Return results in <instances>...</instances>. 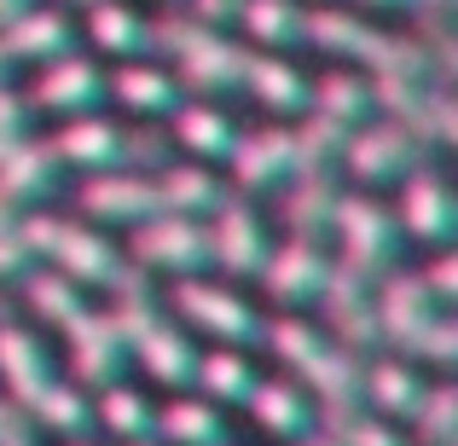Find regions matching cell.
Returning <instances> with one entry per match:
<instances>
[{
  "label": "cell",
  "instance_id": "obj_1",
  "mask_svg": "<svg viewBox=\"0 0 458 446\" xmlns=\"http://www.w3.org/2000/svg\"><path fill=\"white\" fill-rule=\"evenodd\" d=\"M18 226H23V238H30L35 261L70 273L81 290H111V284H123V273L134 267L99 226L76 221V215H23L18 209Z\"/></svg>",
  "mask_w": 458,
  "mask_h": 446
},
{
  "label": "cell",
  "instance_id": "obj_2",
  "mask_svg": "<svg viewBox=\"0 0 458 446\" xmlns=\"http://www.w3.org/2000/svg\"><path fill=\"white\" fill-rule=\"evenodd\" d=\"M325 232L336 238V261H348V267L366 273V279H377V273L401 267L406 238H401V226H394V209H389L383 198H371L366 186L336 191Z\"/></svg>",
  "mask_w": 458,
  "mask_h": 446
},
{
  "label": "cell",
  "instance_id": "obj_3",
  "mask_svg": "<svg viewBox=\"0 0 458 446\" xmlns=\"http://www.w3.org/2000/svg\"><path fill=\"white\" fill-rule=\"evenodd\" d=\"M157 53L174 58V81L180 88H191L198 99H215V93L238 88V70H244V46L226 41L215 23H203L198 12L191 18H174L157 29Z\"/></svg>",
  "mask_w": 458,
  "mask_h": 446
},
{
  "label": "cell",
  "instance_id": "obj_4",
  "mask_svg": "<svg viewBox=\"0 0 458 446\" xmlns=\"http://www.w3.org/2000/svg\"><path fill=\"white\" fill-rule=\"evenodd\" d=\"M168 313H174L191 336L233 342V348L261 342V324H267V319H261V307L238 290V284H215V279H198V273L174 279V290H168Z\"/></svg>",
  "mask_w": 458,
  "mask_h": 446
},
{
  "label": "cell",
  "instance_id": "obj_5",
  "mask_svg": "<svg viewBox=\"0 0 458 446\" xmlns=\"http://www.w3.org/2000/svg\"><path fill=\"white\" fill-rule=\"evenodd\" d=\"M418 151H424V139H418L406 122H394V116H377V122H371V116H366V122L348 128L336 168H343L354 186L377 191V186H394V180L418 163Z\"/></svg>",
  "mask_w": 458,
  "mask_h": 446
},
{
  "label": "cell",
  "instance_id": "obj_6",
  "mask_svg": "<svg viewBox=\"0 0 458 446\" xmlns=\"http://www.w3.org/2000/svg\"><path fill=\"white\" fill-rule=\"evenodd\" d=\"M203 232H209V267H221L226 279H256L261 256H267V244H273L261 203L244 198V191H233V186L203 215Z\"/></svg>",
  "mask_w": 458,
  "mask_h": 446
},
{
  "label": "cell",
  "instance_id": "obj_7",
  "mask_svg": "<svg viewBox=\"0 0 458 446\" xmlns=\"http://www.w3.org/2000/svg\"><path fill=\"white\" fill-rule=\"evenodd\" d=\"M128 261L140 273H168V279H186V273L209 267V232L203 221L174 209H157L146 221H134V244H128Z\"/></svg>",
  "mask_w": 458,
  "mask_h": 446
},
{
  "label": "cell",
  "instance_id": "obj_8",
  "mask_svg": "<svg viewBox=\"0 0 458 446\" xmlns=\"http://www.w3.org/2000/svg\"><path fill=\"white\" fill-rule=\"evenodd\" d=\"M30 111L35 116H81V111H99L105 105V64L99 53L88 46H70V53L47 58L41 70L30 76Z\"/></svg>",
  "mask_w": 458,
  "mask_h": 446
},
{
  "label": "cell",
  "instance_id": "obj_9",
  "mask_svg": "<svg viewBox=\"0 0 458 446\" xmlns=\"http://www.w3.org/2000/svg\"><path fill=\"white\" fill-rule=\"evenodd\" d=\"M58 336H64V377L70 383L99 389V383L128 377V336L105 307H81L70 324H58Z\"/></svg>",
  "mask_w": 458,
  "mask_h": 446
},
{
  "label": "cell",
  "instance_id": "obj_10",
  "mask_svg": "<svg viewBox=\"0 0 458 446\" xmlns=\"http://www.w3.org/2000/svg\"><path fill=\"white\" fill-rule=\"evenodd\" d=\"M325 273H331V256H325L319 238L313 232H284L279 244H267L256 279H261V290H267L273 307H313Z\"/></svg>",
  "mask_w": 458,
  "mask_h": 446
},
{
  "label": "cell",
  "instance_id": "obj_11",
  "mask_svg": "<svg viewBox=\"0 0 458 446\" xmlns=\"http://www.w3.org/2000/svg\"><path fill=\"white\" fill-rule=\"evenodd\" d=\"M191 366H198V336L174 313H157L128 336V371H140L157 389H191Z\"/></svg>",
  "mask_w": 458,
  "mask_h": 446
},
{
  "label": "cell",
  "instance_id": "obj_12",
  "mask_svg": "<svg viewBox=\"0 0 458 446\" xmlns=\"http://www.w3.org/2000/svg\"><path fill=\"white\" fill-rule=\"evenodd\" d=\"M377 296H371V324H377V342L389 348H412L418 336H424V324L441 313V301L424 290V279H418V267H389L377 273Z\"/></svg>",
  "mask_w": 458,
  "mask_h": 446
},
{
  "label": "cell",
  "instance_id": "obj_13",
  "mask_svg": "<svg viewBox=\"0 0 458 446\" xmlns=\"http://www.w3.org/2000/svg\"><path fill=\"white\" fill-rule=\"evenodd\" d=\"M401 203H389L394 209V226H401V238H412V244H424V249H436V244H453V186H447V174L441 168H424V163H412L401 180Z\"/></svg>",
  "mask_w": 458,
  "mask_h": 446
},
{
  "label": "cell",
  "instance_id": "obj_14",
  "mask_svg": "<svg viewBox=\"0 0 458 446\" xmlns=\"http://www.w3.org/2000/svg\"><path fill=\"white\" fill-rule=\"evenodd\" d=\"M47 146H53L58 168L93 174V168H123L128 151H134V134H128L116 116H105V105H99V111H81V116H58Z\"/></svg>",
  "mask_w": 458,
  "mask_h": 446
},
{
  "label": "cell",
  "instance_id": "obj_15",
  "mask_svg": "<svg viewBox=\"0 0 458 446\" xmlns=\"http://www.w3.org/2000/svg\"><path fill=\"white\" fill-rule=\"evenodd\" d=\"M76 209H81V221H93V226H134V221H146V215H157L163 203H157V180L134 174V168L123 163V168H93L76 191Z\"/></svg>",
  "mask_w": 458,
  "mask_h": 446
},
{
  "label": "cell",
  "instance_id": "obj_16",
  "mask_svg": "<svg viewBox=\"0 0 458 446\" xmlns=\"http://www.w3.org/2000/svg\"><path fill=\"white\" fill-rule=\"evenodd\" d=\"M226 186L261 198V191H279L291 180V122H267V128H238L233 151H226Z\"/></svg>",
  "mask_w": 458,
  "mask_h": 446
},
{
  "label": "cell",
  "instance_id": "obj_17",
  "mask_svg": "<svg viewBox=\"0 0 458 446\" xmlns=\"http://www.w3.org/2000/svg\"><path fill=\"white\" fill-rule=\"evenodd\" d=\"M238 412L279 446H296V441H308L313 429H319V406H313V394L291 377V371H284V377H256V389L244 394Z\"/></svg>",
  "mask_w": 458,
  "mask_h": 446
},
{
  "label": "cell",
  "instance_id": "obj_18",
  "mask_svg": "<svg viewBox=\"0 0 458 446\" xmlns=\"http://www.w3.org/2000/svg\"><path fill=\"white\" fill-rule=\"evenodd\" d=\"M186 99V88L174 81V70L157 53L146 58H116V70H105V105H116L134 122H151V116H168Z\"/></svg>",
  "mask_w": 458,
  "mask_h": 446
},
{
  "label": "cell",
  "instance_id": "obj_19",
  "mask_svg": "<svg viewBox=\"0 0 458 446\" xmlns=\"http://www.w3.org/2000/svg\"><path fill=\"white\" fill-rule=\"evenodd\" d=\"M81 46L99 58H146L157 53V23L134 0H81Z\"/></svg>",
  "mask_w": 458,
  "mask_h": 446
},
{
  "label": "cell",
  "instance_id": "obj_20",
  "mask_svg": "<svg viewBox=\"0 0 458 446\" xmlns=\"http://www.w3.org/2000/svg\"><path fill=\"white\" fill-rule=\"evenodd\" d=\"M424 389H429L424 366L412 354H401V348H389L377 359H360V406H371L389 424H406L418 412V400H424Z\"/></svg>",
  "mask_w": 458,
  "mask_h": 446
},
{
  "label": "cell",
  "instance_id": "obj_21",
  "mask_svg": "<svg viewBox=\"0 0 458 446\" xmlns=\"http://www.w3.org/2000/svg\"><path fill=\"white\" fill-rule=\"evenodd\" d=\"M0 46L12 53V64H47V58L81 46V29L70 18V6H23L12 23H0Z\"/></svg>",
  "mask_w": 458,
  "mask_h": 446
},
{
  "label": "cell",
  "instance_id": "obj_22",
  "mask_svg": "<svg viewBox=\"0 0 458 446\" xmlns=\"http://www.w3.org/2000/svg\"><path fill=\"white\" fill-rule=\"evenodd\" d=\"M238 93H250L273 116H302L308 111V70H296L284 53H267V46H244Z\"/></svg>",
  "mask_w": 458,
  "mask_h": 446
},
{
  "label": "cell",
  "instance_id": "obj_23",
  "mask_svg": "<svg viewBox=\"0 0 458 446\" xmlns=\"http://www.w3.org/2000/svg\"><path fill=\"white\" fill-rule=\"evenodd\" d=\"M93 394V429L111 441H134V435H157V394L134 377L99 383Z\"/></svg>",
  "mask_w": 458,
  "mask_h": 446
},
{
  "label": "cell",
  "instance_id": "obj_24",
  "mask_svg": "<svg viewBox=\"0 0 458 446\" xmlns=\"http://www.w3.org/2000/svg\"><path fill=\"white\" fill-rule=\"evenodd\" d=\"M53 354L41 348V336L30 324H0V389L30 412V400L53 383Z\"/></svg>",
  "mask_w": 458,
  "mask_h": 446
},
{
  "label": "cell",
  "instance_id": "obj_25",
  "mask_svg": "<svg viewBox=\"0 0 458 446\" xmlns=\"http://www.w3.org/2000/svg\"><path fill=\"white\" fill-rule=\"evenodd\" d=\"M157 435L168 446H215L226 441V406H215L198 389H174L168 400H157Z\"/></svg>",
  "mask_w": 458,
  "mask_h": 446
},
{
  "label": "cell",
  "instance_id": "obj_26",
  "mask_svg": "<svg viewBox=\"0 0 458 446\" xmlns=\"http://www.w3.org/2000/svg\"><path fill=\"white\" fill-rule=\"evenodd\" d=\"M168 128H174L180 151L198 156V163H215V168L226 163V151H233V139H238V122L215 99H191V105L180 99L174 111H168Z\"/></svg>",
  "mask_w": 458,
  "mask_h": 446
},
{
  "label": "cell",
  "instance_id": "obj_27",
  "mask_svg": "<svg viewBox=\"0 0 458 446\" xmlns=\"http://www.w3.org/2000/svg\"><path fill=\"white\" fill-rule=\"evenodd\" d=\"M151 180H157V203H163V209H174V215H191V221H203V215L226 198L221 168H215V163H198V156L163 163Z\"/></svg>",
  "mask_w": 458,
  "mask_h": 446
},
{
  "label": "cell",
  "instance_id": "obj_28",
  "mask_svg": "<svg viewBox=\"0 0 458 446\" xmlns=\"http://www.w3.org/2000/svg\"><path fill=\"white\" fill-rule=\"evenodd\" d=\"M58 186V156L47 139H23V146L0 151V203L6 209H30V203H41L47 191Z\"/></svg>",
  "mask_w": 458,
  "mask_h": 446
},
{
  "label": "cell",
  "instance_id": "obj_29",
  "mask_svg": "<svg viewBox=\"0 0 458 446\" xmlns=\"http://www.w3.org/2000/svg\"><path fill=\"white\" fill-rule=\"evenodd\" d=\"M256 377H261V371L250 366V354H244V348H233V342L198 348V366H191V389L209 394V400L226 406V412L244 406V394L256 389Z\"/></svg>",
  "mask_w": 458,
  "mask_h": 446
},
{
  "label": "cell",
  "instance_id": "obj_30",
  "mask_svg": "<svg viewBox=\"0 0 458 446\" xmlns=\"http://www.w3.org/2000/svg\"><path fill=\"white\" fill-rule=\"evenodd\" d=\"M18 284H23V307H30L41 324H53V331H58V324H70L81 307H88V290H81L70 273L47 267V261H35V267L23 273Z\"/></svg>",
  "mask_w": 458,
  "mask_h": 446
},
{
  "label": "cell",
  "instance_id": "obj_31",
  "mask_svg": "<svg viewBox=\"0 0 458 446\" xmlns=\"http://www.w3.org/2000/svg\"><path fill=\"white\" fill-rule=\"evenodd\" d=\"M30 424L35 429H47V435H88L93 429V400H88V389L81 383H70V377H53L41 394L30 400Z\"/></svg>",
  "mask_w": 458,
  "mask_h": 446
},
{
  "label": "cell",
  "instance_id": "obj_32",
  "mask_svg": "<svg viewBox=\"0 0 458 446\" xmlns=\"http://www.w3.org/2000/svg\"><path fill=\"white\" fill-rule=\"evenodd\" d=\"M233 18L244 23V35L256 46H267V53L296 46V41H302V29H308V12L296 6V0H238Z\"/></svg>",
  "mask_w": 458,
  "mask_h": 446
},
{
  "label": "cell",
  "instance_id": "obj_33",
  "mask_svg": "<svg viewBox=\"0 0 458 446\" xmlns=\"http://www.w3.org/2000/svg\"><path fill=\"white\" fill-rule=\"evenodd\" d=\"M308 111L331 116V122L354 128L371 116V81L360 70H325L319 81H308Z\"/></svg>",
  "mask_w": 458,
  "mask_h": 446
},
{
  "label": "cell",
  "instance_id": "obj_34",
  "mask_svg": "<svg viewBox=\"0 0 458 446\" xmlns=\"http://www.w3.org/2000/svg\"><path fill=\"white\" fill-rule=\"evenodd\" d=\"M331 203H336V180L331 174H291L284 180V198H279V215L291 232H325L331 221Z\"/></svg>",
  "mask_w": 458,
  "mask_h": 446
},
{
  "label": "cell",
  "instance_id": "obj_35",
  "mask_svg": "<svg viewBox=\"0 0 458 446\" xmlns=\"http://www.w3.org/2000/svg\"><path fill=\"white\" fill-rule=\"evenodd\" d=\"M319 424H331V441H336V446H412L401 424L377 417L371 406H360V400L348 406V412H331V417H319Z\"/></svg>",
  "mask_w": 458,
  "mask_h": 446
},
{
  "label": "cell",
  "instance_id": "obj_36",
  "mask_svg": "<svg viewBox=\"0 0 458 446\" xmlns=\"http://www.w3.org/2000/svg\"><path fill=\"white\" fill-rule=\"evenodd\" d=\"M406 424H412V446H453V383L447 377L429 383Z\"/></svg>",
  "mask_w": 458,
  "mask_h": 446
},
{
  "label": "cell",
  "instance_id": "obj_37",
  "mask_svg": "<svg viewBox=\"0 0 458 446\" xmlns=\"http://www.w3.org/2000/svg\"><path fill=\"white\" fill-rule=\"evenodd\" d=\"M30 267H35V249L23 238L18 215H0V284H18Z\"/></svg>",
  "mask_w": 458,
  "mask_h": 446
},
{
  "label": "cell",
  "instance_id": "obj_38",
  "mask_svg": "<svg viewBox=\"0 0 458 446\" xmlns=\"http://www.w3.org/2000/svg\"><path fill=\"white\" fill-rule=\"evenodd\" d=\"M35 122H41V116L30 111V99H23L18 88H6V81H0V151L23 146V139L35 134Z\"/></svg>",
  "mask_w": 458,
  "mask_h": 446
},
{
  "label": "cell",
  "instance_id": "obj_39",
  "mask_svg": "<svg viewBox=\"0 0 458 446\" xmlns=\"http://www.w3.org/2000/svg\"><path fill=\"white\" fill-rule=\"evenodd\" d=\"M30 412H23V406L18 400H12V394L6 389H0V446H6V441H18V435H30Z\"/></svg>",
  "mask_w": 458,
  "mask_h": 446
},
{
  "label": "cell",
  "instance_id": "obj_40",
  "mask_svg": "<svg viewBox=\"0 0 458 446\" xmlns=\"http://www.w3.org/2000/svg\"><path fill=\"white\" fill-rule=\"evenodd\" d=\"M191 12H198L203 23H221L226 12H238V0H191Z\"/></svg>",
  "mask_w": 458,
  "mask_h": 446
},
{
  "label": "cell",
  "instance_id": "obj_41",
  "mask_svg": "<svg viewBox=\"0 0 458 446\" xmlns=\"http://www.w3.org/2000/svg\"><path fill=\"white\" fill-rule=\"evenodd\" d=\"M23 6H35V0H0V23H12V18H18Z\"/></svg>",
  "mask_w": 458,
  "mask_h": 446
},
{
  "label": "cell",
  "instance_id": "obj_42",
  "mask_svg": "<svg viewBox=\"0 0 458 446\" xmlns=\"http://www.w3.org/2000/svg\"><path fill=\"white\" fill-rule=\"evenodd\" d=\"M360 6H377V12H394V6H418V0H360Z\"/></svg>",
  "mask_w": 458,
  "mask_h": 446
},
{
  "label": "cell",
  "instance_id": "obj_43",
  "mask_svg": "<svg viewBox=\"0 0 458 446\" xmlns=\"http://www.w3.org/2000/svg\"><path fill=\"white\" fill-rule=\"evenodd\" d=\"M116 446H168L163 435H134V441H116Z\"/></svg>",
  "mask_w": 458,
  "mask_h": 446
},
{
  "label": "cell",
  "instance_id": "obj_44",
  "mask_svg": "<svg viewBox=\"0 0 458 446\" xmlns=\"http://www.w3.org/2000/svg\"><path fill=\"white\" fill-rule=\"evenodd\" d=\"M296 446H336V441H331V435H319V429H313V435H308V441H296Z\"/></svg>",
  "mask_w": 458,
  "mask_h": 446
},
{
  "label": "cell",
  "instance_id": "obj_45",
  "mask_svg": "<svg viewBox=\"0 0 458 446\" xmlns=\"http://www.w3.org/2000/svg\"><path fill=\"white\" fill-rule=\"evenodd\" d=\"M12 70H18V64H12V53H6V46H0V81H6Z\"/></svg>",
  "mask_w": 458,
  "mask_h": 446
},
{
  "label": "cell",
  "instance_id": "obj_46",
  "mask_svg": "<svg viewBox=\"0 0 458 446\" xmlns=\"http://www.w3.org/2000/svg\"><path fill=\"white\" fill-rule=\"evenodd\" d=\"M35 435H41V429H30V435H18V441H6V446H35Z\"/></svg>",
  "mask_w": 458,
  "mask_h": 446
},
{
  "label": "cell",
  "instance_id": "obj_47",
  "mask_svg": "<svg viewBox=\"0 0 458 446\" xmlns=\"http://www.w3.org/2000/svg\"><path fill=\"white\" fill-rule=\"evenodd\" d=\"M64 446H93V441H88V435H70V441H64Z\"/></svg>",
  "mask_w": 458,
  "mask_h": 446
},
{
  "label": "cell",
  "instance_id": "obj_48",
  "mask_svg": "<svg viewBox=\"0 0 458 446\" xmlns=\"http://www.w3.org/2000/svg\"><path fill=\"white\" fill-rule=\"evenodd\" d=\"M215 446H238V441H233V435H226V441H215Z\"/></svg>",
  "mask_w": 458,
  "mask_h": 446
}]
</instances>
